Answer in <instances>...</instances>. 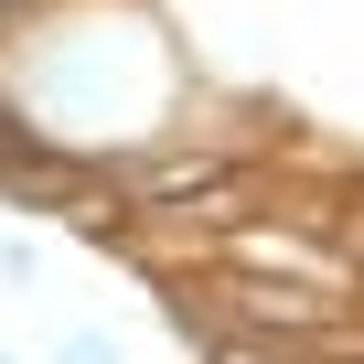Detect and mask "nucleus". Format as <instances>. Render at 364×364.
Returning <instances> with one entry per match:
<instances>
[{"instance_id": "nucleus-3", "label": "nucleus", "mask_w": 364, "mask_h": 364, "mask_svg": "<svg viewBox=\"0 0 364 364\" xmlns=\"http://www.w3.org/2000/svg\"><path fill=\"white\" fill-rule=\"evenodd\" d=\"M0 364H11V353H0Z\"/></svg>"}, {"instance_id": "nucleus-2", "label": "nucleus", "mask_w": 364, "mask_h": 364, "mask_svg": "<svg viewBox=\"0 0 364 364\" xmlns=\"http://www.w3.org/2000/svg\"><path fill=\"white\" fill-rule=\"evenodd\" d=\"M11 11H22V0H0V22H11Z\"/></svg>"}, {"instance_id": "nucleus-1", "label": "nucleus", "mask_w": 364, "mask_h": 364, "mask_svg": "<svg viewBox=\"0 0 364 364\" xmlns=\"http://www.w3.org/2000/svg\"><path fill=\"white\" fill-rule=\"evenodd\" d=\"M54 364H118V343H107V332H65V343H54Z\"/></svg>"}]
</instances>
